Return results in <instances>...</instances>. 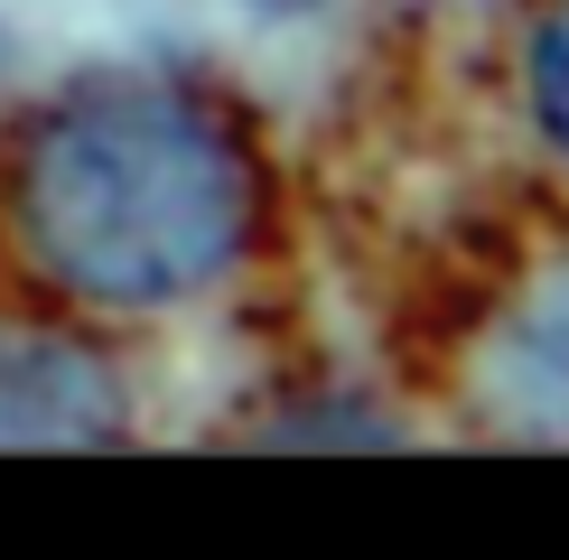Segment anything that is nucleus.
<instances>
[{"label": "nucleus", "instance_id": "f257e3e1", "mask_svg": "<svg viewBox=\"0 0 569 560\" xmlns=\"http://www.w3.org/2000/svg\"><path fill=\"white\" fill-rule=\"evenodd\" d=\"M19 252L93 309H169L252 233V169L206 103L169 84H93L38 112L10 159Z\"/></svg>", "mask_w": 569, "mask_h": 560}, {"label": "nucleus", "instance_id": "f03ea898", "mask_svg": "<svg viewBox=\"0 0 569 560\" xmlns=\"http://www.w3.org/2000/svg\"><path fill=\"white\" fill-rule=\"evenodd\" d=\"M486 392H495L505 420L569 439V271L541 280L523 318H505V337L486 356Z\"/></svg>", "mask_w": 569, "mask_h": 560}, {"label": "nucleus", "instance_id": "7ed1b4c3", "mask_svg": "<svg viewBox=\"0 0 569 560\" xmlns=\"http://www.w3.org/2000/svg\"><path fill=\"white\" fill-rule=\"evenodd\" d=\"M532 112H541V131L569 150V0L541 19V38H532Z\"/></svg>", "mask_w": 569, "mask_h": 560}]
</instances>
